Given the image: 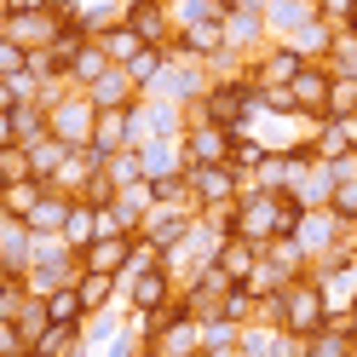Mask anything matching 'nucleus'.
Returning a JSON list of instances; mask_svg holds the SVG:
<instances>
[{
	"label": "nucleus",
	"mask_w": 357,
	"mask_h": 357,
	"mask_svg": "<svg viewBox=\"0 0 357 357\" xmlns=\"http://www.w3.org/2000/svg\"><path fill=\"white\" fill-rule=\"evenodd\" d=\"M254 317L277 323V328H288V334H317V328L328 323V300H323L317 277H294L288 288H277L271 300H259Z\"/></svg>",
	"instance_id": "nucleus-1"
},
{
	"label": "nucleus",
	"mask_w": 357,
	"mask_h": 357,
	"mask_svg": "<svg viewBox=\"0 0 357 357\" xmlns=\"http://www.w3.org/2000/svg\"><path fill=\"white\" fill-rule=\"evenodd\" d=\"M213 86V70L202 58H178V52H167V63H162V75H155V86L144 98H167V104H178V109H190V104H202V93Z\"/></svg>",
	"instance_id": "nucleus-2"
},
{
	"label": "nucleus",
	"mask_w": 357,
	"mask_h": 357,
	"mask_svg": "<svg viewBox=\"0 0 357 357\" xmlns=\"http://www.w3.org/2000/svg\"><path fill=\"white\" fill-rule=\"evenodd\" d=\"M185 190L196 196V213L202 208H231L242 196V173L231 162H185Z\"/></svg>",
	"instance_id": "nucleus-3"
},
{
	"label": "nucleus",
	"mask_w": 357,
	"mask_h": 357,
	"mask_svg": "<svg viewBox=\"0 0 357 357\" xmlns=\"http://www.w3.org/2000/svg\"><path fill=\"white\" fill-rule=\"evenodd\" d=\"M63 24H70V17H63V12H52V6H12V12H0V29H6L24 52L52 47Z\"/></svg>",
	"instance_id": "nucleus-4"
},
{
	"label": "nucleus",
	"mask_w": 357,
	"mask_h": 357,
	"mask_svg": "<svg viewBox=\"0 0 357 357\" xmlns=\"http://www.w3.org/2000/svg\"><path fill=\"white\" fill-rule=\"evenodd\" d=\"M173 271L167 265H144V271H132V277H121V305L132 311V317H150V311H162V305H173Z\"/></svg>",
	"instance_id": "nucleus-5"
},
{
	"label": "nucleus",
	"mask_w": 357,
	"mask_h": 357,
	"mask_svg": "<svg viewBox=\"0 0 357 357\" xmlns=\"http://www.w3.org/2000/svg\"><path fill=\"white\" fill-rule=\"evenodd\" d=\"M346 236H351V225H346V219L334 213V208H305V213H300V225H294V242L305 248V259H311V265L328 259Z\"/></svg>",
	"instance_id": "nucleus-6"
},
{
	"label": "nucleus",
	"mask_w": 357,
	"mask_h": 357,
	"mask_svg": "<svg viewBox=\"0 0 357 357\" xmlns=\"http://www.w3.org/2000/svg\"><path fill=\"white\" fill-rule=\"evenodd\" d=\"M121 24L139 35L144 47L173 52V35H178V24H173V0H127V6H121Z\"/></svg>",
	"instance_id": "nucleus-7"
},
{
	"label": "nucleus",
	"mask_w": 357,
	"mask_h": 357,
	"mask_svg": "<svg viewBox=\"0 0 357 357\" xmlns=\"http://www.w3.org/2000/svg\"><path fill=\"white\" fill-rule=\"evenodd\" d=\"M93 121H98V109H93V98H86V93H63V98L47 109V127H52V139H63L70 150L93 144Z\"/></svg>",
	"instance_id": "nucleus-8"
},
{
	"label": "nucleus",
	"mask_w": 357,
	"mask_h": 357,
	"mask_svg": "<svg viewBox=\"0 0 357 357\" xmlns=\"http://www.w3.org/2000/svg\"><path fill=\"white\" fill-rule=\"evenodd\" d=\"M300 70H305V52L294 47V40H271V47L248 63V75H254L259 86H288Z\"/></svg>",
	"instance_id": "nucleus-9"
},
{
	"label": "nucleus",
	"mask_w": 357,
	"mask_h": 357,
	"mask_svg": "<svg viewBox=\"0 0 357 357\" xmlns=\"http://www.w3.org/2000/svg\"><path fill=\"white\" fill-rule=\"evenodd\" d=\"M219 29H225V52H236V58H259L265 47H271V29H265V17L259 12H225V24H219Z\"/></svg>",
	"instance_id": "nucleus-10"
},
{
	"label": "nucleus",
	"mask_w": 357,
	"mask_h": 357,
	"mask_svg": "<svg viewBox=\"0 0 357 357\" xmlns=\"http://www.w3.org/2000/svg\"><path fill=\"white\" fill-rule=\"evenodd\" d=\"M178 150H185V162H231V132L213 121H190Z\"/></svg>",
	"instance_id": "nucleus-11"
},
{
	"label": "nucleus",
	"mask_w": 357,
	"mask_h": 357,
	"mask_svg": "<svg viewBox=\"0 0 357 357\" xmlns=\"http://www.w3.org/2000/svg\"><path fill=\"white\" fill-rule=\"evenodd\" d=\"M225 17H202V24H178V35H173V52L178 58H213V52H225Z\"/></svg>",
	"instance_id": "nucleus-12"
},
{
	"label": "nucleus",
	"mask_w": 357,
	"mask_h": 357,
	"mask_svg": "<svg viewBox=\"0 0 357 357\" xmlns=\"http://www.w3.org/2000/svg\"><path fill=\"white\" fill-rule=\"evenodd\" d=\"M328 81H334V75L323 70V63H305V70L288 81V93H294V104H300L305 121H323V109H328Z\"/></svg>",
	"instance_id": "nucleus-13"
},
{
	"label": "nucleus",
	"mask_w": 357,
	"mask_h": 357,
	"mask_svg": "<svg viewBox=\"0 0 357 357\" xmlns=\"http://www.w3.org/2000/svg\"><path fill=\"white\" fill-rule=\"evenodd\" d=\"M104 167V155L93 150V144H81V150H70V155H63V167L47 178V190H63V196H81L86 190V178H93Z\"/></svg>",
	"instance_id": "nucleus-14"
},
{
	"label": "nucleus",
	"mask_w": 357,
	"mask_h": 357,
	"mask_svg": "<svg viewBox=\"0 0 357 357\" xmlns=\"http://www.w3.org/2000/svg\"><path fill=\"white\" fill-rule=\"evenodd\" d=\"M86 98H93V109H127V104H139L144 93L132 86V75L121 70V63H109V70L86 86Z\"/></svg>",
	"instance_id": "nucleus-15"
},
{
	"label": "nucleus",
	"mask_w": 357,
	"mask_h": 357,
	"mask_svg": "<svg viewBox=\"0 0 357 357\" xmlns=\"http://www.w3.org/2000/svg\"><path fill=\"white\" fill-rule=\"evenodd\" d=\"M254 265H259V242H248V236H225V242H219V254H213V271L231 277L236 288L254 277Z\"/></svg>",
	"instance_id": "nucleus-16"
},
{
	"label": "nucleus",
	"mask_w": 357,
	"mask_h": 357,
	"mask_svg": "<svg viewBox=\"0 0 357 357\" xmlns=\"http://www.w3.org/2000/svg\"><path fill=\"white\" fill-rule=\"evenodd\" d=\"M132 259V236H98L93 248H81V271H98V277H121Z\"/></svg>",
	"instance_id": "nucleus-17"
},
{
	"label": "nucleus",
	"mask_w": 357,
	"mask_h": 357,
	"mask_svg": "<svg viewBox=\"0 0 357 357\" xmlns=\"http://www.w3.org/2000/svg\"><path fill=\"white\" fill-rule=\"evenodd\" d=\"M305 144H311V155H317V162H328V167L340 162V155H351V150H357L351 127H346V121H334V116L311 121V139H305Z\"/></svg>",
	"instance_id": "nucleus-18"
},
{
	"label": "nucleus",
	"mask_w": 357,
	"mask_h": 357,
	"mask_svg": "<svg viewBox=\"0 0 357 357\" xmlns=\"http://www.w3.org/2000/svg\"><path fill=\"white\" fill-rule=\"evenodd\" d=\"M311 17H317V0H271L265 6V29H271V40H294Z\"/></svg>",
	"instance_id": "nucleus-19"
},
{
	"label": "nucleus",
	"mask_w": 357,
	"mask_h": 357,
	"mask_svg": "<svg viewBox=\"0 0 357 357\" xmlns=\"http://www.w3.org/2000/svg\"><path fill=\"white\" fill-rule=\"evenodd\" d=\"M63 248H93V242H98V213H93V202H81V196H75V202H70V213H63Z\"/></svg>",
	"instance_id": "nucleus-20"
},
{
	"label": "nucleus",
	"mask_w": 357,
	"mask_h": 357,
	"mask_svg": "<svg viewBox=\"0 0 357 357\" xmlns=\"http://www.w3.org/2000/svg\"><path fill=\"white\" fill-rule=\"evenodd\" d=\"M70 202H75V196H63V190H40V202H35V213L24 219V225H29L35 236H58V231H63V213H70Z\"/></svg>",
	"instance_id": "nucleus-21"
},
{
	"label": "nucleus",
	"mask_w": 357,
	"mask_h": 357,
	"mask_svg": "<svg viewBox=\"0 0 357 357\" xmlns=\"http://www.w3.org/2000/svg\"><path fill=\"white\" fill-rule=\"evenodd\" d=\"M40 190H47V178H12V185H0V213L6 219H29Z\"/></svg>",
	"instance_id": "nucleus-22"
},
{
	"label": "nucleus",
	"mask_w": 357,
	"mask_h": 357,
	"mask_svg": "<svg viewBox=\"0 0 357 357\" xmlns=\"http://www.w3.org/2000/svg\"><path fill=\"white\" fill-rule=\"evenodd\" d=\"M259 254L271 259V265H277V271H282L288 282H294V277H311V259H305V248H300L294 236H271V242H265Z\"/></svg>",
	"instance_id": "nucleus-23"
},
{
	"label": "nucleus",
	"mask_w": 357,
	"mask_h": 357,
	"mask_svg": "<svg viewBox=\"0 0 357 357\" xmlns=\"http://www.w3.org/2000/svg\"><path fill=\"white\" fill-rule=\"evenodd\" d=\"M305 357H357V340L328 317L317 334H305Z\"/></svg>",
	"instance_id": "nucleus-24"
},
{
	"label": "nucleus",
	"mask_w": 357,
	"mask_h": 357,
	"mask_svg": "<svg viewBox=\"0 0 357 357\" xmlns=\"http://www.w3.org/2000/svg\"><path fill=\"white\" fill-rule=\"evenodd\" d=\"M24 155H29V173H35V178H52V173L63 167V155H70V144L47 132V139H29V144H24Z\"/></svg>",
	"instance_id": "nucleus-25"
},
{
	"label": "nucleus",
	"mask_w": 357,
	"mask_h": 357,
	"mask_svg": "<svg viewBox=\"0 0 357 357\" xmlns=\"http://www.w3.org/2000/svg\"><path fill=\"white\" fill-rule=\"evenodd\" d=\"M121 300V277H98V271H81V305H86V317L93 311H109Z\"/></svg>",
	"instance_id": "nucleus-26"
},
{
	"label": "nucleus",
	"mask_w": 357,
	"mask_h": 357,
	"mask_svg": "<svg viewBox=\"0 0 357 357\" xmlns=\"http://www.w3.org/2000/svg\"><path fill=\"white\" fill-rule=\"evenodd\" d=\"M265 155H271V150H265V139H259L254 127L231 132V167H236L242 178H248V173H259V162H265Z\"/></svg>",
	"instance_id": "nucleus-27"
},
{
	"label": "nucleus",
	"mask_w": 357,
	"mask_h": 357,
	"mask_svg": "<svg viewBox=\"0 0 357 357\" xmlns=\"http://www.w3.org/2000/svg\"><path fill=\"white\" fill-rule=\"evenodd\" d=\"M109 70V58H104V47H98V40H86V47L70 58V86H75V93H86V86H93L98 75Z\"/></svg>",
	"instance_id": "nucleus-28"
},
{
	"label": "nucleus",
	"mask_w": 357,
	"mask_h": 357,
	"mask_svg": "<svg viewBox=\"0 0 357 357\" xmlns=\"http://www.w3.org/2000/svg\"><path fill=\"white\" fill-rule=\"evenodd\" d=\"M86 340H81V323H47V334L35 340V351L40 357H70V351H81Z\"/></svg>",
	"instance_id": "nucleus-29"
},
{
	"label": "nucleus",
	"mask_w": 357,
	"mask_h": 357,
	"mask_svg": "<svg viewBox=\"0 0 357 357\" xmlns=\"http://www.w3.org/2000/svg\"><path fill=\"white\" fill-rule=\"evenodd\" d=\"M162 63H167V52H162V47H139V52L121 63V70L132 75V86H139V93H150V86H155V75H162Z\"/></svg>",
	"instance_id": "nucleus-30"
},
{
	"label": "nucleus",
	"mask_w": 357,
	"mask_h": 357,
	"mask_svg": "<svg viewBox=\"0 0 357 357\" xmlns=\"http://www.w3.org/2000/svg\"><path fill=\"white\" fill-rule=\"evenodd\" d=\"M104 178L109 185H139L144 178V150H116V155H104Z\"/></svg>",
	"instance_id": "nucleus-31"
},
{
	"label": "nucleus",
	"mask_w": 357,
	"mask_h": 357,
	"mask_svg": "<svg viewBox=\"0 0 357 357\" xmlns=\"http://www.w3.org/2000/svg\"><path fill=\"white\" fill-rule=\"evenodd\" d=\"M47 317H52V323H86V305H81V282H63L58 294H47Z\"/></svg>",
	"instance_id": "nucleus-32"
},
{
	"label": "nucleus",
	"mask_w": 357,
	"mask_h": 357,
	"mask_svg": "<svg viewBox=\"0 0 357 357\" xmlns=\"http://www.w3.org/2000/svg\"><path fill=\"white\" fill-rule=\"evenodd\" d=\"M323 116H334V121H351L357 116V75H334L328 81V109Z\"/></svg>",
	"instance_id": "nucleus-33"
},
{
	"label": "nucleus",
	"mask_w": 357,
	"mask_h": 357,
	"mask_svg": "<svg viewBox=\"0 0 357 357\" xmlns=\"http://www.w3.org/2000/svg\"><path fill=\"white\" fill-rule=\"evenodd\" d=\"M93 40H98V47H104V58H109V63H127L132 52H139V47H144V40H139V35H132L127 24H109V29H104V35H93Z\"/></svg>",
	"instance_id": "nucleus-34"
},
{
	"label": "nucleus",
	"mask_w": 357,
	"mask_h": 357,
	"mask_svg": "<svg viewBox=\"0 0 357 357\" xmlns=\"http://www.w3.org/2000/svg\"><path fill=\"white\" fill-rule=\"evenodd\" d=\"M294 47L305 52V63H323V58H328V47H334V29L323 24V17H311V24L294 35Z\"/></svg>",
	"instance_id": "nucleus-35"
},
{
	"label": "nucleus",
	"mask_w": 357,
	"mask_h": 357,
	"mask_svg": "<svg viewBox=\"0 0 357 357\" xmlns=\"http://www.w3.org/2000/svg\"><path fill=\"white\" fill-rule=\"evenodd\" d=\"M116 334H121V317H116V305H109V311H93V317L81 323V340L93 346V351H98V346H109Z\"/></svg>",
	"instance_id": "nucleus-36"
},
{
	"label": "nucleus",
	"mask_w": 357,
	"mask_h": 357,
	"mask_svg": "<svg viewBox=\"0 0 357 357\" xmlns=\"http://www.w3.org/2000/svg\"><path fill=\"white\" fill-rule=\"evenodd\" d=\"M12 323H17V334H24V340L35 346L40 334H47V323H52V317H47V300H35V294H29L24 305H17V317H12Z\"/></svg>",
	"instance_id": "nucleus-37"
},
{
	"label": "nucleus",
	"mask_w": 357,
	"mask_h": 357,
	"mask_svg": "<svg viewBox=\"0 0 357 357\" xmlns=\"http://www.w3.org/2000/svg\"><path fill=\"white\" fill-rule=\"evenodd\" d=\"M242 288H248V294H254V300H271V294H277V288H288V277H282V271H277V265H271V259H265V254H259V265H254V277H248V282H242Z\"/></svg>",
	"instance_id": "nucleus-38"
},
{
	"label": "nucleus",
	"mask_w": 357,
	"mask_h": 357,
	"mask_svg": "<svg viewBox=\"0 0 357 357\" xmlns=\"http://www.w3.org/2000/svg\"><path fill=\"white\" fill-rule=\"evenodd\" d=\"M254 311H259V300L248 294V288H231L225 305H219V317H225V323H254Z\"/></svg>",
	"instance_id": "nucleus-39"
},
{
	"label": "nucleus",
	"mask_w": 357,
	"mask_h": 357,
	"mask_svg": "<svg viewBox=\"0 0 357 357\" xmlns=\"http://www.w3.org/2000/svg\"><path fill=\"white\" fill-rule=\"evenodd\" d=\"M236 334H242V323H225V317L202 323V351H225V346H236Z\"/></svg>",
	"instance_id": "nucleus-40"
},
{
	"label": "nucleus",
	"mask_w": 357,
	"mask_h": 357,
	"mask_svg": "<svg viewBox=\"0 0 357 357\" xmlns=\"http://www.w3.org/2000/svg\"><path fill=\"white\" fill-rule=\"evenodd\" d=\"M12 178H35L24 144H6V150H0V185H12Z\"/></svg>",
	"instance_id": "nucleus-41"
},
{
	"label": "nucleus",
	"mask_w": 357,
	"mask_h": 357,
	"mask_svg": "<svg viewBox=\"0 0 357 357\" xmlns=\"http://www.w3.org/2000/svg\"><path fill=\"white\" fill-rule=\"evenodd\" d=\"M317 17L328 29H351V17H357V0H317Z\"/></svg>",
	"instance_id": "nucleus-42"
},
{
	"label": "nucleus",
	"mask_w": 357,
	"mask_h": 357,
	"mask_svg": "<svg viewBox=\"0 0 357 357\" xmlns=\"http://www.w3.org/2000/svg\"><path fill=\"white\" fill-rule=\"evenodd\" d=\"M24 63H29V52L17 47L6 29H0V75H24Z\"/></svg>",
	"instance_id": "nucleus-43"
},
{
	"label": "nucleus",
	"mask_w": 357,
	"mask_h": 357,
	"mask_svg": "<svg viewBox=\"0 0 357 357\" xmlns=\"http://www.w3.org/2000/svg\"><path fill=\"white\" fill-rule=\"evenodd\" d=\"M93 357H144V340H139V334L127 328V334H116V340H109V346H98Z\"/></svg>",
	"instance_id": "nucleus-44"
},
{
	"label": "nucleus",
	"mask_w": 357,
	"mask_h": 357,
	"mask_svg": "<svg viewBox=\"0 0 357 357\" xmlns=\"http://www.w3.org/2000/svg\"><path fill=\"white\" fill-rule=\"evenodd\" d=\"M24 351H29V340L17 334V323H12V317H0V357H24Z\"/></svg>",
	"instance_id": "nucleus-45"
},
{
	"label": "nucleus",
	"mask_w": 357,
	"mask_h": 357,
	"mask_svg": "<svg viewBox=\"0 0 357 357\" xmlns=\"http://www.w3.org/2000/svg\"><path fill=\"white\" fill-rule=\"evenodd\" d=\"M6 144H17V121H12V109L0 116V150H6Z\"/></svg>",
	"instance_id": "nucleus-46"
},
{
	"label": "nucleus",
	"mask_w": 357,
	"mask_h": 357,
	"mask_svg": "<svg viewBox=\"0 0 357 357\" xmlns=\"http://www.w3.org/2000/svg\"><path fill=\"white\" fill-rule=\"evenodd\" d=\"M6 109H17V93H12V81L0 75V116H6Z\"/></svg>",
	"instance_id": "nucleus-47"
},
{
	"label": "nucleus",
	"mask_w": 357,
	"mask_h": 357,
	"mask_svg": "<svg viewBox=\"0 0 357 357\" xmlns=\"http://www.w3.org/2000/svg\"><path fill=\"white\" fill-rule=\"evenodd\" d=\"M12 288H17V271H12V265H0V300H6Z\"/></svg>",
	"instance_id": "nucleus-48"
},
{
	"label": "nucleus",
	"mask_w": 357,
	"mask_h": 357,
	"mask_svg": "<svg viewBox=\"0 0 357 357\" xmlns=\"http://www.w3.org/2000/svg\"><path fill=\"white\" fill-rule=\"evenodd\" d=\"M231 6H236V12H259V17H265V6H271V0H231Z\"/></svg>",
	"instance_id": "nucleus-49"
},
{
	"label": "nucleus",
	"mask_w": 357,
	"mask_h": 357,
	"mask_svg": "<svg viewBox=\"0 0 357 357\" xmlns=\"http://www.w3.org/2000/svg\"><path fill=\"white\" fill-rule=\"evenodd\" d=\"M144 357H178V351H167L162 340H150V346H144Z\"/></svg>",
	"instance_id": "nucleus-50"
},
{
	"label": "nucleus",
	"mask_w": 357,
	"mask_h": 357,
	"mask_svg": "<svg viewBox=\"0 0 357 357\" xmlns=\"http://www.w3.org/2000/svg\"><path fill=\"white\" fill-rule=\"evenodd\" d=\"M346 127H351V139H357V116H351V121H346Z\"/></svg>",
	"instance_id": "nucleus-51"
},
{
	"label": "nucleus",
	"mask_w": 357,
	"mask_h": 357,
	"mask_svg": "<svg viewBox=\"0 0 357 357\" xmlns=\"http://www.w3.org/2000/svg\"><path fill=\"white\" fill-rule=\"evenodd\" d=\"M24 357H40V351H35V346H29V351H24Z\"/></svg>",
	"instance_id": "nucleus-52"
},
{
	"label": "nucleus",
	"mask_w": 357,
	"mask_h": 357,
	"mask_svg": "<svg viewBox=\"0 0 357 357\" xmlns=\"http://www.w3.org/2000/svg\"><path fill=\"white\" fill-rule=\"evenodd\" d=\"M351 35H357V17H351Z\"/></svg>",
	"instance_id": "nucleus-53"
},
{
	"label": "nucleus",
	"mask_w": 357,
	"mask_h": 357,
	"mask_svg": "<svg viewBox=\"0 0 357 357\" xmlns=\"http://www.w3.org/2000/svg\"><path fill=\"white\" fill-rule=\"evenodd\" d=\"M190 357H208V351H190Z\"/></svg>",
	"instance_id": "nucleus-54"
},
{
	"label": "nucleus",
	"mask_w": 357,
	"mask_h": 357,
	"mask_svg": "<svg viewBox=\"0 0 357 357\" xmlns=\"http://www.w3.org/2000/svg\"><path fill=\"white\" fill-rule=\"evenodd\" d=\"M351 236H357V219H351Z\"/></svg>",
	"instance_id": "nucleus-55"
}]
</instances>
